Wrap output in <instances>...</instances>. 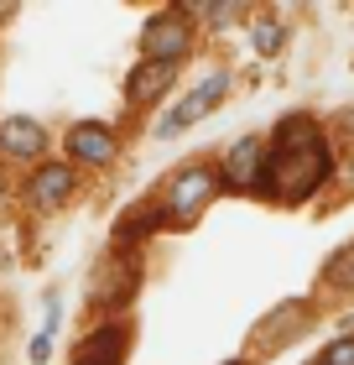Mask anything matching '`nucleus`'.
<instances>
[{
    "instance_id": "f257e3e1",
    "label": "nucleus",
    "mask_w": 354,
    "mask_h": 365,
    "mask_svg": "<svg viewBox=\"0 0 354 365\" xmlns=\"http://www.w3.org/2000/svg\"><path fill=\"white\" fill-rule=\"evenodd\" d=\"M333 146L328 130L308 120V115H286L276 120L271 141H266V168H261V188L271 204H308L333 182Z\"/></svg>"
},
{
    "instance_id": "f03ea898",
    "label": "nucleus",
    "mask_w": 354,
    "mask_h": 365,
    "mask_svg": "<svg viewBox=\"0 0 354 365\" xmlns=\"http://www.w3.org/2000/svg\"><path fill=\"white\" fill-rule=\"evenodd\" d=\"M224 193V168H209V162H193L167 182L162 198V220H198V209H209L214 198Z\"/></svg>"
},
{
    "instance_id": "7ed1b4c3",
    "label": "nucleus",
    "mask_w": 354,
    "mask_h": 365,
    "mask_svg": "<svg viewBox=\"0 0 354 365\" xmlns=\"http://www.w3.org/2000/svg\"><path fill=\"white\" fill-rule=\"evenodd\" d=\"M224 94H229V73H209V78H198V84L177 99L172 110L157 120V136H177L182 125H193V120H204V115H214L219 105H224Z\"/></svg>"
},
{
    "instance_id": "20e7f679",
    "label": "nucleus",
    "mask_w": 354,
    "mask_h": 365,
    "mask_svg": "<svg viewBox=\"0 0 354 365\" xmlns=\"http://www.w3.org/2000/svg\"><path fill=\"white\" fill-rule=\"evenodd\" d=\"M188 53V16L182 11H157L141 26V58L151 63H182Z\"/></svg>"
},
{
    "instance_id": "39448f33",
    "label": "nucleus",
    "mask_w": 354,
    "mask_h": 365,
    "mask_svg": "<svg viewBox=\"0 0 354 365\" xmlns=\"http://www.w3.org/2000/svg\"><path fill=\"white\" fill-rule=\"evenodd\" d=\"M63 141H68V162L73 168H110L115 152H120V141H115V130L105 120H78Z\"/></svg>"
},
{
    "instance_id": "423d86ee",
    "label": "nucleus",
    "mask_w": 354,
    "mask_h": 365,
    "mask_svg": "<svg viewBox=\"0 0 354 365\" xmlns=\"http://www.w3.org/2000/svg\"><path fill=\"white\" fill-rule=\"evenodd\" d=\"M73 182H78L73 162H42V168L26 178V198H31V209H58V204H68Z\"/></svg>"
},
{
    "instance_id": "0eeeda50",
    "label": "nucleus",
    "mask_w": 354,
    "mask_h": 365,
    "mask_svg": "<svg viewBox=\"0 0 354 365\" xmlns=\"http://www.w3.org/2000/svg\"><path fill=\"white\" fill-rule=\"evenodd\" d=\"M261 168H266V136H245V141H234L229 146V157H224V188H261Z\"/></svg>"
},
{
    "instance_id": "6e6552de",
    "label": "nucleus",
    "mask_w": 354,
    "mask_h": 365,
    "mask_svg": "<svg viewBox=\"0 0 354 365\" xmlns=\"http://www.w3.org/2000/svg\"><path fill=\"white\" fill-rule=\"evenodd\" d=\"M0 152H6L11 162H37L47 152L42 120H31V115H11V120L0 125Z\"/></svg>"
},
{
    "instance_id": "1a4fd4ad",
    "label": "nucleus",
    "mask_w": 354,
    "mask_h": 365,
    "mask_svg": "<svg viewBox=\"0 0 354 365\" xmlns=\"http://www.w3.org/2000/svg\"><path fill=\"white\" fill-rule=\"evenodd\" d=\"M125 350H130L125 324H105V329H94V334L78 344L73 365H125Z\"/></svg>"
},
{
    "instance_id": "9d476101",
    "label": "nucleus",
    "mask_w": 354,
    "mask_h": 365,
    "mask_svg": "<svg viewBox=\"0 0 354 365\" xmlns=\"http://www.w3.org/2000/svg\"><path fill=\"white\" fill-rule=\"evenodd\" d=\"M308 319H313V308L302 303V297H286L276 313H266V324H261V344H271V350H276V344H286Z\"/></svg>"
},
{
    "instance_id": "9b49d317",
    "label": "nucleus",
    "mask_w": 354,
    "mask_h": 365,
    "mask_svg": "<svg viewBox=\"0 0 354 365\" xmlns=\"http://www.w3.org/2000/svg\"><path fill=\"white\" fill-rule=\"evenodd\" d=\"M177 68H182V63H151V58H141V68L130 73V89L125 94L136 99V105H141V99H157V94H167L177 84Z\"/></svg>"
},
{
    "instance_id": "f8f14e48",
    "label": "nucleus",
    "mask_w": 354,
    "mask_h": 365,
    "mask_svg": "<svg viewBox=\"0 0 354 365\" xmlns=\"http://www.w3.org/2000/svg\"><path fill=\"white\" fill-rule=\"evenodd\" d=\"M323 282H328V287H344V292H354V245H344V251L328 261Z\"/></svg>"
},
{
    "instance_id": "ddd939ff",
    "label": "nucleus",
    "mask_w": 354,
    "mask_h": 365,
    "mask_svg": "<svg viewBox=\"0 0 354 365\" xmlns=\"http://www.w3.org/2000/svg\"><path fill=\"white\" fill-rule=\"evenodd\" d=\"M53 334H58V303H47V324L37 329V339H31V360H47V355H53Z\"/></svg>"
},
{
    "instance_id": "4468645a",
    "label": "nucleus",
    "mask_w": 354,
    "mask_h": 365,
    "mask_svg": "<svg viewBox=\"0 0 354 365\" xmlns=\"http://www.w3.org/2000/svg\"><path fill=\"white\" fill-rule=\"evenodd\" d=\"M313 365H354V334L328 339L323 350H318V360H313Z\"/></svg>"
},
{
    "instance_id": "2eb2a0df",
    "label": "nucleus",
    "mask_w": 354,
    "mask_h": 365,
    "mask_svg": "<svg viewBox=\"0 0 354 365\" xmlns=\"http://www.w3.org/2000/svg\"><path fill=\"white\" fill-rule=\"evenodd\" d=\"M281 37H286L281 21H261V26H256V53H266V58L281 53Z\"/></svg>"
},
{
    "instance_id": "dca6fc26",
    "label": "nucleus",
    "mask_w": 354,
    "mask_h": 365,
    "mask_svg": "<svg viewBox=\"0 0 354 365\" xmlns=\"http://www.w3.org/2000/svg\"><path fill=\"white\" fill-rule=\"evenodd\" d=\"M339 125L349 130V141H354V110H344V115H339Z\"/></svg>"
},
{
    "instance_id": "f3484780",
    "label": "nucleus",
    "mask_w": 354,
    "mask_h": 365,
    "mask_svg": "<svg viewBox=\"0 0 354 365\" xmlns=\"http://www.w3.org/2000/svg\"><path fill=\"white\" fill-rule=\"evenodd\" d=\"M344 178H349V188H354V162H349V168H344Z\"/></svg>"
},
{
    "instance_id": "a211bd4d",
    "label": "nucleus",
    "mask_w": 354,
    "mask_h": 365,
    "mask_svg": "<svg viewBox=\"0 0 354 365\" xmlns=\"http://www.w3.org/2000/svg\"><path fill=\"white\" fill-rule=\"evenodd\" d=\"M224 365H250V360H224Z\"/></svg>"
}]
</instances>
